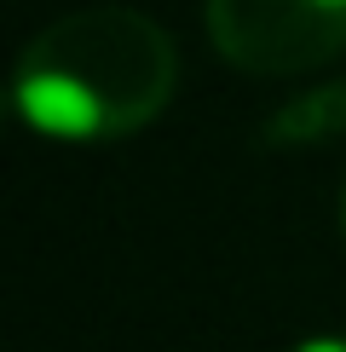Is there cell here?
Listing matches in <instances>:
<instances>
[{
	"instance_id": "cell-1",
	"label": "cell",
	"mask_w": 346,
	"mask_h": 352,
	"mask_svg": "<svg viewBox=\"0 0 346 352\" xmlns=\"http://www.w3.org/2000/svg\"><path fill=\"white\" fill-rule=\"evenodd\" d=\"M179 58L162 23L127 6H93L47 23L18 58V116L52 139H115L156 122Z\"/></svg>"
},
{
	"instance_id": "cell-2",
	"label": "cell",
	"mask_w": 346,
	"mask_h": 352,
	"mask_svg": "<svg viewBox=\"0 0 346 352\" xmlns=\"http://www.w3.org/2000/svg\"><path fill=\"white\" fill-rule=\"evenodd\" d=\"M208 35L249 76H300L346 52V0H208Z\"/></svg>"
},
{
	"instance_id": "cell-3",
	"label": "cell",
	"mask_w": 346,
	"mask_h": 352,
	"mask_svg": "<svg viewBox=\"0 0 346 352\" xmlns=\"http://www.w3.org/2000/svg\"><path fill=\"white\" fill-rule=\"evenodd\" d=\"M277 144H317V139H335L346 133V81H329L317 93H300L295 104H283L266 127Z\"/></svg>"
},
{
	"instance_id": "cell-4",
	"label": "cell",
	"mask_w": 346,
	"mask_h": 352,
	"mask_svg": "<svg viewBox=\"0 0 346 352\" xmlns=\"http://www.w3.org/2000/svg\"><path fill=\"white\" fill-rule=\"evenodd\" d=\"M295 352H346L341 335H329V341H306V346H295Z\"/></svg>"
},
{
	"instance_id": "cell-5",
	"label": "cell",
	"mask_w": 346,
	"mask_h": 352,
	"mask_svg": "<svg viewBox=\"0 0 346 352\" xmlns=\"http://www.w3.org/2000/svg\"><path fill=\"white\" fill-rule=\"evenodd\" d=\"M341 226H346V197H341Z\"/></svg>"
}]
</instances>
